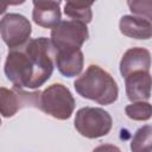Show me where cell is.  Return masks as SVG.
Wrapping results in <instances>:
<instances>
[{
	"instance_id": "obj_2",
	"label": "cell",
	"mask_w": 152,
	"mask_h": 152,
	"mask_svg": "<svg viewBox=\"0 0 152 152\" xmlns=\"http://www.w3.org/2000/svg\"><path fill=\"white\" fill-rule=\"evenodd\" d=\"M74 88L83 99L95 101L99 104H112L118 100L119 87L114 77L101 66L91 64L75 80Z\"/></svg>"
},
{
	"instance_id": "obj_7",
	"label": "cell",
	"mask_w": 152,
	"mask_h": 152,
	"mask_svg": "<svg viewBox=\"0 0 152 152\" xmlns=\"http://www.w3.org/2000/svg\"><path fill=\"white\" fill-rule=\"evenodd\" d=\"M31 33V23L23 14L7 13L0 19V37L10 50L28 42Z\"/></svg>"
},
{
	"instance_id": "obj_13",
	"label": "cell",
	"mask_w": 152,
	"mask_h": 152,
	"mask_svg": "<svg viewBox=\"0 0 152 152\" xmlns=\"http://www.w3.org/2000/svg\"><path fill=\"white\" fill-rule=\"evenodd\" d=\"M91 6H93V2L66 1L64 4V13L66 17L71 18V20L82 21L87 25L93 19Z\"/></svg>"
},
{
	"instance_id": "obj_17",
	"label": "cell",
	"mask_w": 152,
	"mask_h": 152,
	"mask_svg": "<svg viewBox=\"0 0 152 152\" xmlns=\"http://www.w3.org/2000/svg\"><path fill=\"white\" fill-rule=\"evenodd\" d=\"M93 152H121V150L113 144H101L99 146H96Z\"/></svg>"
},
{
	"instance_id": "obj_16",
	"label": "cell",
	"mask_w": 152,
	"mask_h": 152,
	"mask_svg": "<svg viewBox=\"0 0 152 152\" xmlns=\"http://www.w3.org/2000/svg\"><path fill=\"white\" fill-rule=\"evenodd\" d=\"M127 5L135 17L151 20V1H128Z\"/></svg>"
},
{
	"instance_id": "obj_18",
	"label": "cell",
	"mask_w": 152,
	"mask_h": 152,
	"mask_svg": "<svg viewBox=\"0 0 152 152\" xmlns=\"http://www.w3.org/2000/svg\"><path fill=\"white\" fill-rule=\"evenodd\" d=\"M8 5H10L8 2H2V1H0V14H4V13L6 12Z\"/></svg>"
},
{
	"instance_id": "obj_12",
	"label": "cell",
	"mask_w": 152,
	"mask_h": 152,
	"mask_svg": "<svg viewBox=\"0 0 152 152\" xmlns=\"http://www.w3.org/2000/svg\"><path fill=\"white\" fill-rule=\"evenodd\" d=\"M84 57L81 50L70 52H56L55 64L61 75L71 78L78 76L83 69Z\"/></svg>"
},
{
	"instance_id": "obj_10",
	"label": "cell",
	"mask_w": 152,
	"mask_h": 152,
	"mask_svg": "<svg viewBox=\"0 0 152 152\" xmlns=\"http://www.w3.org/2000/svg\"><path fill=\"white\" fill-rule=\"evenodd\" d=\"M126 95L132 102L147 101L151 97V75L150 71H138L125 78Z\"/></svg>"
},
{
	"instance_id": "obj_4",
	"label": "cell",
	"mask_w": 152,
	"mask_h": 152,
	"mask_svg": "<svg viewBox=\"0 0 152 152\" xmlns=\"http://www.w3.org/2000/svg\"><path fill=\"white\" fill-rule=\"evenodd\" d=\"M74 126L76 131L88 139L107 135L113 126L110 114L99 107H82L76 112Z\"/></svg>"
},
{
	"instance_id": "obj_6",
	"label": "cell",
	"mask_w": 152,
	"mask_h": 152,
	"mask_svg": "<svg viewBox=\"0 0 152 152\" xmlns=\"http://www.w3.org/2000/svg\"><path fill=\"white\" fill-rule=\"evenodd\" d=\"M39 96V90L26 91L23 88L15 86H13L11 89L0 87V114L4 118H12L21 108H38Z\"/></svg>"
},
{
	"instance_id": "obj_11",
	"label": "cell",
	"mask_w": 152,
	"mask_h": 152,
	"mask_svg": "<svg viewBox=\"0 0 152 152\" xmlns=\"http://www.w3.org/2000/svg\"><path fill=\"white\" fill-rule=\"evenodd\" d=\"M120 32L129 38L147 40L152 37L151 20L135 15H122L119 21Z\"/></svg>"
},
{
	"instance_id": "obj_19",
	"label": "cell",
	"mask_w": 152,
	"mask_h": 152,
	"mask_svg": "<svg viewBox=\"0 0 152 152\" xmlns=\"http://www.w3.org/2000/svg\"><path fill=\"white\" fill-rule=\"evenodd\" d=\"M0 126H1V119H0Z\"/></svg>"
},
{
	"instance_id": "obj_3",
	"label": "cell",
	"mask_w": 152,
	"mask_h": 152,
	"mask_svg": "<svg viewBox=\"0 0 152 152\" xmlns=\"http://www.w3.org/2000/svg\"><path fill=\"white\" fill-rule=\"evenodd\" d=\"M38 109L57 120H68L74 113L75 99L68 87L53 83L40 91Z\"/></svg>"
},
{
	"instance_id": "obj_5",
	"label": "cell",
	"mask_w": 152,
	"mask_h": 152,
	"mask_svg": "<svg viewBox=\"0 0 152 152\" xmlns=\"http://www.w3.org/2000/svg\"><path fill=\"white\" fill-rule=\"evenodd\" d=\"M89 38L88 27L77 20H63L51 30L50 40L56 52H70L81 50Z\"/></svg>"
},
{
	"instance_id": "obj_9",
	"label": "cell",
	"mask_w": 152,
	"mask_h": 152,
	"mask_svg": "<svg viewBox=\"0 0 152 152\" xmlns=\"http://www.w3.org/2000/svg\"><path fill=\"white\" fill-rule=\"evenodd\" d=\"M61 1H33L32 19L38 26L44 28H53L61 23Z\"/></svg>"
},
{
	"instance_id": "obj_15",
	"label": "cell",
	"mask_w": 152,
	"mask_h": 152,
	"mask_svg": "<svg viewBox=\"0 0 152 152\" xmlns=\"http://www.w3.org/2000/svg\"><path fill=\"white\" fill-rule=\"evenodd\" d=\"M125 113L129 119L134 121H147L151 119L152 107L147 101L132 102L125 107Z\"/></svg>"
},
{
	"instance_id": "obj_14",
	"label": "cell",
	"mask_w": 152,
	"mask_h": 152,
	"mask_svg": "<svg viewBox=\"0 0 152 152\" xmlns=\"http://www.w3.org/2000/svg\"><path fill=\"white\" fill-rule=\"evenodd\" d=\"M132 152H151L152 151V127L145 125L137 129L131 140Z\"/></svg>"
},
{
	"instance_id": "obj_8",
	"label": "cell",
	"mask_w": 152,
	"mask_h": 152,
	"mask_svg": "<svg viewBox=\"0 0 152 152\" xmlns=\"http://www.w3.org/2000/svg\"><path fill=\"white\" fill-rule=\"evenodd\" d=\"M151 68V53L145 48H131L121 57L120 74L124 78L128 75L138 71H150Z\"/></svg>"
},
{
	"instance_id": "obj_1",
	"label": "cell",
	"mask_w": 152,
	"mask_h": 152,
	"mask_svg": "<svg viewBox=\"0 0 152 152\" xmlns=\"http://www.w3.org/2000/svg\"><path fill=\"white\" fill-rule=\"evenodd\" d=\"M56 50L50 38L28 39L24 45L11 49L7 53L4 71L13 86L37 89L52 75Z\"/></svg>"
}]
</instances>
